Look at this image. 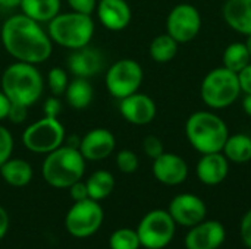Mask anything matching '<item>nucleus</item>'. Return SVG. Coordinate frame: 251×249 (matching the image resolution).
<instances>
[{
    "mask_svg": "<svg viewBox=\"0 0 251 249\" xmlns=\"http://www.w3.org/2000/svg\"><path fill=\"white\" fill-rule=\"evenodd\" d=\"M7 229H9V216L6 213V210L0 205V241L7 233Z\"/></svg>",
    "mask_w": 251,
    "mask_h": 249,
    "instance_id": "nucleus-40",
    "label": "nucleus"
},
{
    "mask_svg": "<svg viewBox=\"0 0 251 249\" xmlns=\"http://www.w3.org/2000/svg\"><path fill=\"white\" fill-rule=\"evenodd\" d=\"M143 78L144 72L138 62L132 59H121L107 69L106 87L112 97L122 100L140 90Z\"/></svg>",
    "mask_w": 251,
    "mask_h": 249,
    "instance_id": "nucleus-9",
    "label": "nucleus"
},
{
    "mask_svg": "<svg viewBox=\"0 0 251 249\" xmlns=\"http://www.w3.org/2000/svg\"><path fill=\"white\" fill-rule=\"evenodd\" d=\"M222 15L229 28L243 35L251 34V0H226Z\"/></svg>",
    "mask_w": 251,
    "mask_h": 249,
    "instance_id": "nucleus-19",
    "label": "nucleus"
},
{
    "mask_svg": "<svg viewBox=\"0 0 251 249\" xmlns=\"http://www.w3.org/2000/svg\"><path fill=\"white\" fill-rule=\"evenodd\" d=\"M143 150L153 160L157 158L160 154L165 153V148H163V144H162L160 138H157L154 135H149V136L144 138V141H143Z\"/></svg>",
    "mask_w": 251,
    "mask_h": 249,
    "instance_id": "nucleus-32",
    "label": "nucleus"
},
{
    "mask_svg": "<svg viewBox=\"0 0 251 249\" xmlns=\"http://www.w3.org/2000/svg\"><path fill=\"white\" fill-rule=\"evenodd\" d=\"M224 66L235 73L241 72L247 65L251 63V56L247 50L246 43H232L229 44L222 56Z\"/></svg>",
    "mask_w": 251,
    "mask_h": 249,
    "instance_id": "nucleus-27",
    "label": "nucleus"
},
{
    "mask_svg": "<svg viewBox=\"0 0 251 249\" xmlns=\"http://www.w3.org/2000/svg\"><path fill=\"white\" fill-rule=\"evenodd\" d=\"M110 249H138L141 247L137 230L132 229H118L110 235L109 239Z\"/></svg>",
    "mask_w": 251,
    "mask_h": 249,
    "instance_id": "nucleus-28",
    "label": "nucleus"
},
{
    "mask_svg": "<svg viewBox=\"0 0 251 249\" xmlns=\"http://www.w3.org/2000/svg\"><path fill=\"white\" fill-rule=\"evenodd\" d=\"M4 50L18 62L38 65L46 62L53 50L49 34L40 22L21 15H13L4 21L0 31Z\"/></svg>",
    "mask_w": 251,
    "mask_h": 249,
    "instance_id": "nucleus-1",
    "label": "nucleus"
},
{
    "mask_svg": "<svg viewBox=\"0 0 251 249\" xmlns=\"http://www.w3.org/2000/svg\"><path fill=\"white\" fill-rule=\"evenodd\" d=\"M43 112H44V116H49V117H57L62 112V103L60 100L53 95V97H49L46 101H44V106H43Z\"/></svg>",
    "mask_w": 251,
    "mask_h": 249,
    "instance_id": "nucleus-35",
    "label": "nucleus"
},
{
    "mask_svg": "<svg viewBox=\"0 0 251 249\" xmlns=\"http://www.w3.org/2000/svg\"><path fill=\"white\" fill-rule=\"evenodd\" d=\"M175 229L176 223L169 211L153 210L141 219L137 227V235L141 247L146 249H163L172 242Z\"/></svg>",
    "mask_w": 251,
    "mask_h": 249,
    "instance_id": "nucleus-8",
    "label": "nucleus"
},
{
    "mask_svg": "<svg viewBox=\"0 0 251 249\" xmlns=\"http://www.w3.org/2000/svg\"><path fill=\"white\" fill-rule=\"evenodd\" d=\"M0 175L3 181L15 188L26 186L32 179V167L22 158H9L0 166Z\"/></svg>",
    "mask_w": 251,
    "mask_h": 249,
    "instance_id": "nucleus-21",
    "label": "nucleus"
},
{
    "mask_svg": "<svg viewBox=\"0 0 251 249\" xmlns=\"http://www.w3.org/2000/svg\"><path fill=\"white\" fill-rule=\"evenodd\" d=\"M119 112L126 122L137 126H144L154 120L157 107L151 97L137 91L121 100Z\"/></svg>",
    "mask_w": 251,
    "mask_h": 249,
    "instance_id": "nucleus-14",
    "label": "nucleus"
},
{
    "mask_svg": "<svg viewBox=\"0 0 251 249\" xmlns=\"http://www.w3.org/2000/svg\"><path fill=\"white\" fill-rule=\"evenodd\" d=\"M241 95L238 73L225 66L212 69L201 81L200 97L213 110H224L232 106Z\"/></svg>",
    "mask_w": 251,
    "mask_h": 249,
    "instance_id": "nucleus-6",
    "label": "nucleus"
},
{
    "mask_svg": "<svg viewBox=\"0 0 251 249\" xmlns=\"http://www.w3.org/2000/svg\"><path fill=\"white\" fill-rule=\"evenodd\" d=\"M101 65V54L88 45L76 48L68 59V68L76 78H90L99 73Z\"/></svg>",
    "mask_w": 251,
    "mask_h": 249,
    "instance_id": "nucleus-20",
    "label": "nucleus"
},
{
    "mask_svg": "<svg viewBox=\"0 0 251 249\" xmlns=\"http://www.w3.org/2000/svg\"><path fill=\"white\" fill-rule=\"evenodd\" d=\"M44 81L35 65L15 62L1 75V91L13 104L32 106L43 94Z\"/></svg>",
    "mask_w": 251,
    "mask_h": 249,
    "instance_id": "nucleus-3",
    "label": "nucleus"
},
{
    "mask_svg": "<svg viewBox=\"0 0 251 249\" xmlns=\"http://www.w3.org/2000/svg\"><path fill=\"white\" fill-rule=\"evenodd\" d=\"M85 172V158L78 148L60 145L49 153L41 166L44 181L57 189L69 188L72 183L82 179Z\"/></svg>",
    "mask_w": 251,
    "mask_h": 249,
    "instance_id": "nucleus-4",
    "label": "nucleus"
},
{
    "mask_svg": "<svg viewBox=\"0 0 251 249\" xmlns=\"http://www.w3.org/2000/svg\"><path fill=\"white\" fill-rule=\"evenodd\" d=\"M13 151V136L12 134L0 125V166L7 161Z\"/></svg>",
    "mask_w": 251,
    "mask_h": 249,
    "instance_id": "nucleus-31",
    "label": "nucleus"
},
{
    "mask_svg": "<svg viewBox=\"0 0 251 249\" xmlns=\"http://www.w3.org/2000/svg\"><path fill=\"white\" fill-rule=\"evenodd\" d=\"M238 82L241 92L251 94V63L247 65L241 72H238Z\"/></svg>",
    "mask_w": 251,
    "mask_h": 249,
    "instance_id": "nucleus-38",
    "label": "nucleus"
},
{
    "mask_svg": "<svg viewBox=\"0 0 251 249\" xmlns=\"http://www.w3.org/2000/svg\"><path fill=\"white\" fill-rule=\"evenodd\" d=\"M240 236L244 245L249 249H251V210H249L240 225Z\"/></svg>",
    "mask_w": 251,
    "mask_h": 249,
    "instance_id": "nucleus-34",
    "label": "nucleus"
},
{
    "mask_svg": "<svg viewBox=\"0 0 251 249\" xmlns=\"http://www.w3.org/2000/svg\"><path fill=\"white\" fill-rule=\"evenodd\" d=\"M103 223V210L99 201L91 198L76 201L65 217L66 230L75 238H88L94 235Z\"/></svg>",
    "mask_w": 251,
    "mask_h": 249,
    "instance_id": "nucleus-10",
    "label": "nucleus"
},
{
    "mask_svg": "<svg viewBox=\"0 0 251 249\" xmlns=\"http://www.w3.org/2000/svg\"><path fill=\"white\" fill-rule=\"evenodd\" d=\"M153 176L166 186H176L187 181L188 164L175 153H163L153 160Z\"/></svg>",
    "mask_w": 251,
    "mask_h": 249,
    "instance_id": "nucleus-15",
    "label": "nucleus"
},
{
    "mask_svg": "<svg viewBox=\"0 0 251 249\" xmlns=\"http://www.w3.org/2000/svg\"><path fill=\"white\" fill-rule=\"evenodd\" d=\"M96 10L101 25L110 31L125 29L132 18L131 7L125 0H100Z\"/></svg>",
    "mask_w": 251,
    "mask_h": 249,
    "instance_id": "nucleus-17",
    "label": "nucleus"
},
{
    "mask_svg": "<svg viewBox=\"0 0 251 249\" xmlns=\"http://www.w3.org/2000/svg\"><path fill=\"white\" fill-rule=\"evenodd\" d=\"M201 29V15L190 3L176 4L168 15L166 32L179 44L193 41Z\"/></svg>",
    "mask_w": 251,
    "mask_h": 249,
    "instance_id": "nucleus-11",
    "label": "nucleus"
},
{
    "mask_svg": "<svg viewBox=\"0 0 251 249\" xmlns=\"http://www.w3.org/2000/svg\"><path fill=\"white\" fill-rule=\"evenodd\" d=\"M222 153L229 160V163H249L251 160V136L247 134L229 135L222 148Z\"/></svg>",
    "mask_w": 251,
    "mask_h": 249,
    "instance_id": "nucleus-23",
    "label": "nucleus"
},
{
    "mask_svg": "<svg viewBox=\"0 0 251 249\" xmlns=\"http://www.w3.org/2000/svg\"><path fill=\"white\" fill-rule=\"evenodd\" d=\"M47 82H49V88H50L51 94L59 97V95L65 94V91L69 85V78H68V73L65 69L51 68L47 75Z\"/></svg>",
    "mask_w": 251,
    "mask_h": 249,
    "instance_id": "nucleus-29",
    "label": "nucleus"
},
{
    "mask_svg": "<svg viewBox=\"0 0 251 249\" xmlns=\"http://www.w3.org/2000/svg\"><path fill=\"white\" fill-rule=\"evenodd\" d=\"M22 0H0V6L4 9H15L21 6Z\"/></svg>",
    "mask_w": 251,
    "mask_h": 249,
    "instance_id": "nucleus-41",
    "label": "nucleus"
},
{
    "mask_svg": "<svg viewBox=\"0 0 251 249\" xmlns=\"http://www.w3.org/2000/svg\"><path fill=\"white\" fill-rule=\"evenodd\" d=\"M74 12L91 15L97 7V0H66Z\"/></svg>",
    "mask_w": 251,
    "mask_h": 249,
    "instance_id": "nucleus-33",
    "label": "nucleus"
},
{
    "mask_svg": "<svg viewBox=\"0 0 251 249\" xmlns=\"http://www.w3.org/2000/svg\"><path fill=\"white\" fill-rule=\"evenodd\" d=\"M65 141V128L57 117L44 116L31 123L22 134L26 150L37 154H49L59 148Z\"/></svg>",
    "mask_w": 251,
    "mask_h": 249,
    "instance_id": "nucleus-7",
    "label": "nucleus"
},
{
    "mask_svg": "<svg viewBox=\"0 0 251 249\" xmlns=\"http://www.w3.org/2000/svg\"><path fill=\"white\" fill-rule=\"evenodd\" d=\"M21 10L37 22H50L60 12V0H22Z\"/></svg>",
    "mask_w": 251,
    "mask_h": 249,
    "instance_id": "nucleus-22",
    "label": "nucleus"
},
{
    "mask_svg": "<svg viewBox=\"0 0 251 249\" xmlns=\"http://www.w3.org/2000/svg\"><path fill=\"white\" fill-rule=\"evenodd\" d=\"M88 198L94 201H101L107 198L115 188V178L110 172L97 170L87 179Z\"/></svg>",
    "mask_w": 251,
    "mask_h": 249,
    "instance_id": "nucleus-25",
    "label": "nucleus"
},
{
    "mask_svg": "<svg viewBox=\"0 0 251 249\" xmlns=\"http://www.w3.org/2000/svg\"><path fill=\"white\" fill-rule=\"evenodd\" d=\"M226 230L218 220H203L190 227L185 235L187 249H219L225 242Z\"/></svg>",
    "mask_w": 251,
    "mask_h": 249,
    "instance_id": "nucleus-13",
    "label": "nucleus"
},
{
    "mask_svg": "<svg viewBox=\"0 0 251 249\" xmlns=\"http://www.w3.org/2000/svg\"><path fill=\"white\" fill-rule=\"evenodd\" d=\"M243 110L247 116L251 117V94H244L243 98Z\"/></svg>",
    "mask_w": 251,
    "mask_h": 249,
    "instance_id": "nucleus-42",
    "label": "nucleus"
},
{
    "mask_svg": "<svg viewBox=\"0 0 251 249\" xmlns=\"http://www.w3.org/2000/svg\"><path fill=\"white\" fill-rule=\"evenodd\" d=\"M244 43H246V45H247V50H249V53H250V56H251V34L250 35H247V40H246Z\"/></svg>",
    "mask_w": 251,
    "mask_h": 249,
    "instance_id": "nucleus-43",
    "label": "nucleus"
},
{
    "mask_svg": "<svg viewBox=\"0 0 251 249\" xmlns=\"http://www.w3.org/2000/svg\"><path fill=\"white\" fill-rule=\"evenodd\" d=\"M185 135L190 145L200 154L222 153L229 136L225 120L213 112L199 110L185 122Z\"/></svg>",
    "mask_w": 251,
    "mask_h": 249,
    "instance_id": "nucleus-2",
    "label": "nucleus"
},
{
    "mask_svg": "<svg viewBox=\"0 0 251 249\" xmlns=\"http://www.w3.org/2000/svg\"><path fill=\"white\" fill-rule=\"evenodd\" d=\"M12 103L10 100L6 97V94L0 90V120H4L7 119V114H9V109H10Z\"/></svg>",
    "mask_w": 251,
    "mask_h": 249,
    "instance_id": "nucleus-39",
    "label": "nucleus"
},
{
    "mask_svg": "<svg viewBox=\"0 0 251 249\" xmlns=\"http://www.w3.org/2000/svg\"><path fill=\"white\" fill-rule=\"evenodd\" d=\"M49 37L65 48L87 47L94 35V21L91 15L78 12L59 13L49 22Z\"/></svg>",
    "mask_w": 251,
    "mask_h": 249,
    "instance_id": "nucleus-5",
    "label": "nucleus"
},
{
    "mask_svg": "<svg viewBox=\"0 0 251 249\" xmlns=\"http://www.w3.org/2000/svg\"><path fill=\"white\" fill-rule=\"evenodd\" d=\"M168 211L176 225L185 227L196 226L197 223L203 222L207 216V207L204 201L200 197L190 192L176 195L171 201Z\"/></svg>",
    "mask_w": 251,
    "mask_h": 249,
    "instance_id": "nucleus-12",
    "label": "nucleus"
},
{
    "mask_svg": "<svg viewBox=\"0 0 251 249\" xmlns=\"http://www.w3.org/2000/svg\"><path fill=\"white\" fill-rule=\"evenodd\" d=\"M65 97L72 109L82 110L91 104L94 97V90L87 78H76L68 85L65 91Z\"/></svg>",
    "mask_w": 251,
    "mask_h": 249,
    "instance_id": "nucleus-24",
    "label": "nucleus"
},
{
    "mask_svg": "<svg viewBox=\"0 0 251 249\" xmlns=\"http://www.w3.org/2000/svg\"><path fill=\"white\" fill-rule=\"evenodd\" d=\"M116 166L122 173H134L138 169V157L131 150H121L116 156Z\"/></svg>",
    "mask_w": 251,
    "mask_h": 249,
    "instance_id": "nucleus-30",
    "label": "nucleus"
},
{
    "mask_svg": "<svg viewBox=\"0 0 251 249\" xmlns=\"http://www.w3.org/2000/svg\"><path fill=\"white\" fill-rule=\"evenodd\" d=\"M115 135L104 128H96L88 131L79 141V153L85 160L100 161L109 157L115 150Z\"/></svg>",
    "mask_w": 251,
    "mask_h": 249,
    "instance_id": "nucleus-16",
    "label": "nucleus"
},
{
    "mask_svg": "<svg viewBox=\"0 0 251 249\" xmlns=\"http://www.w3.org/2000/svg\"><path fill=\"white\" fill-rule=\"evenodd\" d=\"M26 110H28V107L21 106V104H13V103H12V106H10V109H9L7 119H9L12 123H22V122L26 119Z\"/></svg>",
    "mask_w": 251,
    "mask_h": 249,
    "instance_id": "nucleus-37",
    "label": "nucleus"
},
{
    "mask_svg": "<svg viewBox=\"0 0 251 249\" xmlns=\"http://www.w3.org/2000/svg\"><path fill=\"white\" fill-rule=\"evenodd\" d=\"M69 192H71V197L72 200L76 203V201H82V200H87L88 198V189H87V183L82 182V181H78L75 183H72L69 188Z\"/></svg>",
    "mask_w": 251,
    "mask_h": 249,
    "instance_id": "nucleus-36",
    "label": "nucleus"
},
{
    "mask_svg": "<svg viewBox=\"0 0 251 249\" xmlns=\"http://www.w3.org/2000/svg\"><path fill=\"white\" fill-rule=\"evenodd\" d=\"M178 45L179 43L175 41L168 32L160 34L153 38L150 44V57L156 63H168L174 60V57L178 53Z\"/></svg>",
    "mask_w": 251,
    "mask_h": 249,
    "instance_id": "nucleus-26",
    "label": "nucleus"
},
{
    "mask_svg": "<svg viewBox=\"0 0 251 249\" xmlns=\"http://www.w3.org/2000/svg\"><path fill=\"white\" fill-rule=\"evenodd\" d=\"M196 173L203 185L216 186L228 178L229 160L224 156V153L203 154L197 163Z\"/></svg>",
    "mask_w": 251,
    "mask_h": 249,
    "instance_id": "nucleus-18",
    "label": "nucleus"
}]
</instances>
